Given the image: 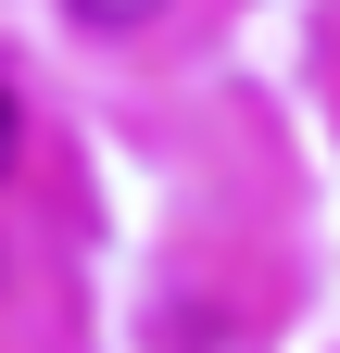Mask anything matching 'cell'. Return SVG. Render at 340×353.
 <instances>
[{
  "label": "cell",
  "instance_id": "1",
  "mask_svg": "<svg viewBox=\"0 0 340 353\" xmlns=\"http://www.w3.org/2000/svg\"><path fill=\"white\" fill-rule=\"evenodd\" d=\"M164 0H76V26H101V38H126V26H151Z\"/></svg>",
  "mask_w": 340,
  "mask_h": 353
},
{
  "label": "cell",
  "instance_id": "2",
  "mask_svg": "<svg viewBox=\"0 0 340 353\" xmlns=\"http://www.w3.org/2000/svg\"><path fill=\"white\" fill-rule=\"evenodd\" d=\"M13 152H25V114H13V76H0V176H13Z\"/></svg>",
  "mask_w": 340,
  "mask_h": 353
}]
</instances>
